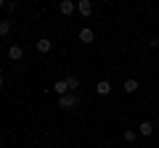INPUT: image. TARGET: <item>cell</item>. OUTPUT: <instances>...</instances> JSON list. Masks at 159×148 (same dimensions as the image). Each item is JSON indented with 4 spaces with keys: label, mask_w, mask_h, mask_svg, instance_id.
<instances>
[{
    "label": "cell",
    "mask_w": 159,
    "mask_h": 148,
    "mask_svg": "<svg viewBox=\"0 0 159 148\" xmlns=\"http://www.w3.org/2000/svg\"><path fill=\"white\" fill-rule=\"evenodd\" d=\"M122 137H125L127 143H135V137H138V130H125V132H122Z\"/></svg>",
    "instance_id": "cell-11"
},
{
    "label": "cell",
    "mask_w": 159,
    "mask_h": 148,
    "mask_svg": "<svg viewBox=\"0 0 159 148\" xmlns=\"http://www.w3.org/2000/svg\"><path fill=\"white\" fill-rule=\"evenodd\" d=\"M77 37H80V42H85V45H93V42H96V34H93L90 27H82Z\"/></svg>",
    "instance_id": "cell-2"
},
{
    "label": "cell",
    "mask_w": 159,
    "mask_h": 148,
    "mask_svg": "<svg viewBox=\"0 0 159 148\" xmlns=\"http://www.w3.org/2000/svg\"><path fill=\"white\" fill-rule=\"evenodd\" d=\"M77 11L88 19V16L93 13V3H90V0H77Z\"/></svg>",
    "instance_id": "cell-4"
},
{
    "label": "cell",
    "mask_w": 159,
    "mask_h": 148,
    "mask_svg": "<svg viewBox=\"0 0 159 148\" xmlns=\"http://www.w3.org/2000/svg\"><path fill=\"white\" fill-rule=\"evenodd\" d=\"M53 93H56V95H66V93H72V90H69L66 80H58V82H53Z\"/></svg>",
    "instance_id": "cell-7"
},
{
    "label": "cell",
    "mask_w": 159,
    "mask_h": 148,
    "mask_svg": "<svg viewBox=\"0 0 159 148\" xmlns=\"http://www.w3.org/2000/svg\"><path fill=\"white\" fill-rule=\"evenodd\" d=\"M0 56H3V50H0Z\"/></svg>",
    "instance_id": "cell-16"
},
{
    "label": "cell",
    "mask_w": 159,
    "mask_h": 148,
    "mask_svg": "<svg viewBox=\"0 0 159 148\" xmlns=\"http://www.w3.org/2000/svg\"><path fill=\"white\" fill-rule=\"evenodd\" d=\"M8 32H11V21H8V19H3V21H0V37H6Z\"/></svg>",
    "instance_id": "cell-12"
},
{
    "label": "cell",
    "mask_w": 159,
    "mask_h": 148,
    "mask_svg": "<svg viewBox=\"0 0 159 148\" xmlns=\"http://www.w3.org/2000/svg\"><path fill=\"white\" fill-rule=\"evenodd\" d=\"M66 85H69V90H77V87H80V80H77V77H74V74H72V77H66Z\"/></svg>",
    "instance_id": "cell-13"
},
{
    "label": "cell",
    "mask_w": 159,
    "mask_h": 148,
    "mask_svg": "<svg viewBox=\"0 0 159 148\" xmlns=\"http://www.w3.org/2000/svg\"><path fill=\"white\" fill-rule=\"evenodd\" d=\"M8 58H11V61H21V58H24L21 45H11V48H8Z\"/></svg>",
    "instance_id": "cell-8"
},
{
    "label": "cell",
    "mask_w": 159,
    "mask_h": 148,
    "mask_svg": "<svg viewBox=\"0 0 159 148\" xmlns=\"http://www.w3.org/2000/svg\"><path fill=\"white\" fill-rule=\"evenodd\" d=\"M34 48H37V53H51V50H53V42L48 40V37H40Z\"/></svg>",
    "instance_id": "cell-5"
},
{
    "label": "cell",
    "mask_w": 159,
    "mask_h": 148,
    "mask_svg": "<svg viewBox=\"0 0 159 148\" xmlns=\"http://www.w3.org/2000/svg\"><path fill=\"white\" fill-rule=\"evenodd\" d=\"M122 87H125V93H135L138 87H141V82H138V80H125V85H122Z\"/></svg>",
    "instance_id": "cell-10"
},
{
    "label": "cell",
    "mask_w": 159,
    "mask_h": 148,
    "mask_svg": "<svg viewBox=\"0 0 159 148\" xmlns=\"http://www.w3.org/2000/svg\"><path fill=\"white\" fill-rule=\"evenodd\" d=\"M8 6V0H0V8H6Z\"/></svg>",
    "instance_id": "cell-14"
},
{
    "label": "cell",
    "mask_w": 159,
    "mask_h": 148,
    "mask_svg": "<svg viewBox=\"0 0 159 148\" xmlns=\"http://www.w3.org/2000/svg\"><path fill=\"white\" fill-rule=\"evenodd\" d=\"M96 93H98V95H109V93H111V82H109V80L96 82Z\"/></svg>",
    "instance_id": "cell-9"
},
{
    "label": "cell",
    "mask_w": 159,
    "mask_h": 148,
    "mask_svg": "<svg viewBox=\"0 0 159 148\" xmlns=\"http://www.w3.org/2000/svg\"><path fill=\"white\" fill-rule=\"evenodd\" d=\"M74 8H77V3H74V0H61V3H58V11H61L64 16H72Z\"/></svg>",
    "instance_id": "cell-3"
},
{
    "label": "cell",
    "mask_w": 159,
    "mask_h": 148,
    "mask_svg": "<svg viewBox=\"0 0 159 148\" xmlns=\"http://www.w3.org/2000/svg\"><path fill=\"white\" fill-rule=\"evenodd\" d=\"M138 135H154V122H148V119H143L141 124H138Z\"/></svg>",
    "instance_id": "cell-6"
},
{
    "label": "cell",
    "mask_w": 159,
    "mask_h": 148,
    "mask_svg": "<svg viewBox=\"0 0 159 148\" xmlns=\"http://www.w3.org/2000/svg\"><path fill=\"white\" fill-rule=\"evenodd\" d=\"M0 85H3V74H0Z\"/></svg>",
    "instance_id": "cell-15"
},
{
    "label": "cell",
    "mask_w": 159,
    "mask_h": 148,
    "mask_svg": "<svg viewBox=\"0 0 159 148\" xmlns=\"http://www.w3.org/2000/svg\"><path fill=\"white\" fill-rule=\"evenodd\" d=\"M58 106H61V108H74V106H77V95H74V93L58 95Z\"/></svg>",
    "instance_id": "cell-1"
}]
</instances>
